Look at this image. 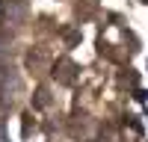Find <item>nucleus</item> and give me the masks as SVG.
<instances>
[{
	"label": "nucleus",
	"mask_w": 148,
	"mask_h": 142,
	"mask_svg": "<svg viewBox=\"0 0 148 142\" xmlns=\"http://www.w3.org/2000/svg\"><path fill=\"white\" fill-rule=\"evenodd\" d=\"M0 142H9V136H6V122L0 118Z\"/></svg>",
	"instance_id": "2"
},
{
	"label": "nucleus",
	"mask_w": 148,
	"mask_h": 142,
	"mask_svg": "<svg viewBox=\"0 0 148 142\" xmlns=\"http://www.w3.org/2000/svg\"><path fill=\"white\" fill-rule=\"evenodd\" d=\"M53 74H56L59 83H65V86L74 83V62H71V59H59L56 68H53Z\"/></svg>",
	"instance_id": "1"
}]
</instances>
